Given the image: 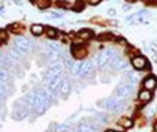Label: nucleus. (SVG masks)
Returning <instances> with one entry per match:
<instances>
[{
	"label": "nucleus",
	"instance_id": "1a4fd4ad",
	"mask_svg": "<svg viewBox=\"0 0 157 132\" xmlns=\"http://www.w3.org/2000/svg\"><path fill=\"white\" fill-rule=\"evenodd\" d=\"M119 125L124 130H130V128L134 127V120L130 119V117H121L119 121Z\"/></svg>",
	"mask_w": 157,
	"mask_h": 132
},
{
	"label": "nucleus",
	"instance_id": "aec40b11",
	"mask_svg": "<svg viewBox=\"0 0 157 132\" xmlns=\"http://www.w3.org/2000/svg\"><path fill=\"white\" fill-rule=\"evenodd\" d=\"M7 72L6 70H3V69H0V83H3V84H6L7 83Z\"/></svg>",
	"mask_w": 157,
	"mask_h": 132
},
{
	"label": "nucleus",
	"instance_id": "7ed1b4c3",
	"mask_svg": "<svg viewBox=\"0 0 157 132\" xmlns=\"http://www.w3.org/2000/svg\"><path fill=\"white\" fill-rule=\"evenodd\" d=\"M131 66L134 67L135 70H138V72H142V70H146L150 67V63L149 61H147V58L145 57V55H134L132 58H131Z\"/></svg>",
	"mask_w": 157,
	"mask_h": 132
},
{
	"label": "nucleus",
	"instance_id": "c756f323",
	"mask_svg": "<svg viewBox=\"0 0 157 132\" xmlns=\"http://www.w3.org/2000/svg\"><path fill=\"white\" fill-rule=\"evenodd\" d=\"M51 17H54V18H59V17H62V13H51Z\"/></svg>",
	"mask_w": 157,
	"mask_h": 132
},
{
	"label": "nucleus",
	"instance_id": "72a5a7b5",
	"mask_svg": "<svg viewBox=\"0 0 157 132\" xmlns=\"http://www.w3.org/2000/svg\"><path fill=\"white\" fill-rule=\"evenodd\" d=\"M103 132H117V131H114V130H106V131H103Z\"/></svg>",
	"mask_w": 157,
	"mask_h": 132
},
{
	"label": "nucleus",
	"instance_id": "4be33fe9",
	"mask_svg": "<svg viewBox=\"0 0 157 132\" xmlns=\"http://www.w3.org/2000/svg\"><path fill=\"white\" fill-rule=\"evenodd\" d=\"M6 92H7V84L0 83V96H3Z\"/></svg>",
	"mask_w": 157,
	"mask_h": 132
},
{
	"label": "nucleus",
	"instance_id": "2f4dec72",
	"mask_svg": "<svg viewBox=\"0 0 157 132\" xmlns=\"http://www.w3.org/2000/svg\"><path fill=\"white\" fill-rule=\"evenodd\" d=\"M153 132H157V120L155 121V124H153Z\"/></svg>",
	"mask_w": 157,
	"mask_h": 132
},
{
	"label": "nucleus",
	"instance_id": "cd10ccee",
	"mask_svg": "<svg viewBox=\"0 0 157 132\" xmlns=\"http://www.w3.org/2000/svg\"><path fill=\"white\" fill-rule=\"evenodd\" d=\"M99 39L101 40H108V39H112V36L110 35H101Z\"/></svg>",
	"mask_w": 157,
	"mask_h": 132
},
{
	"label": "nucleus",
	"instance_id": "423d86ee",
	"mask_svg": "<svg viewBox=\"0 0 157 132\" xmlns=\"http://www.w3.org/2000/svg\"><path fill=\"white\" fill-rule=\"evenodd\" d=\"M153 99V92L149 91V89L141 88L138 92V102L142 103V105H147L149 102H152Z\"/></svg>",
	"mask_w": 157,
	"mask_h": 132
},
{
	"label": "nucleus",
	"instance_id": "412c9836",
	"mask_svg": "<svg viewBox=\"0 0 157 132\" xmlns=\"http://www.w3.org/2000/svg\"><path fill=\"white\" fill-rule=\"evenodd\" d=\"M7 41V33H6V30H0V44L6 43Z\"/></svg>",
	"mask_w": 157,
	"mask_h": 132
},
{
	"label": "nucleus",
	"instance_id": "0eeeda50",
	"mask_svg": "<svg viewBox=\"0 0 157 132\" xmlns=\"http://www.w3.org/2000/svg\"><path fill=\"white\" fill-rule=\"evenodd\" d=\"M15 47H18V48L25 54V52H28L30 50L32 44H30V41L28 40L26 37H24V36H18V37L15 39Z\"/></svg>",
	"mask_w": 157,
	"mask_h": 132
},
{
	"label": "nucleus",
	"instance_id": "f03ea898",
	"mask_svg": "<svg viewBox=\"0 0 157 132\" xmlns=\"http://www.w3.org/2000/svg\"><path fill=\"white\" fill-rule=\"evenodd\" d=\"M103 106L110 111H120L124 109L125 99H121V98H117V96H112L103 102Z\"/></svg>",
	"mask_w": 157,
	"mask_h": 132
},
{
	"label": "nucleus",
	"instance_id": "f8f14e48",
	"mask_svg": "<svg viewBox=\"0 0 157 132\" xmlns=\"http://www.w3.org/2000/svg\"><path fill=\"white\" fill-rule=\"evenodd\" d=\"M92 36H94V33H92V30H90V29H81L80 32L77 33V37L81 39V40H90Z\"/></svg>",
	"mask_w": 157,
	"mask_h": 132
},
{
	"label": "nucleus",
	"instance_id": "39448f33",
	"mask_svg": "<svg viewBox=\"0 0 157 132\" xmlns=\"http://www.w3.org/2000/svg\"><path fill=\"white\" fill-rule=\"evenodd\" d=\"M141 85H142V88L149 89V91L155 92L156 89H157V77H156L155 74H149V76H146V77H145L144 80H142Z\"/></svg>",
	"mask_w": 157,
	"mask_h": 132
},
{
	"label": "nucleus",
	"instance_id": "9d476101",
	"mask_svg": "<svg viewBox=\"0 0 157 132\" xmlns=\"http://www.w3.org/2000/svg\"><path fill=\"white\" fill-rule=\"evenodd\" d=\"M108 63H110V59L108 58V55L105 54V51L102 52V54H99L97 57V65L99 67H105Z\"/></svg>",
	"mask_w": 157,
	"mask_h": 132
},
{
	"label": "nucleus",
	"instance_id": "9b49d317",
	"mask_svg": "<svg viewBox=\"0 0 157 132\" xmlns=\"http://www.w3.org/2000/svg\"><path fill=\"white\" fill-rule=\"evenodd\" d=\"M72 52H73V55L76 58H83L87 55V50L81 46H73L72 47Z\"/></svg>",
	"mask_w": 157,
	"mask_h": 132
},
{
	"label": "nucleus",
	"instance_id": "7c9ffc66",
	"mask_svg": "<svg viewBox=\"0 0 157 132\" xmlns=\"http://www.w3.org/2000/svg\"><path fill=\"white\" fill-rule=\"evenodd\" d=\"M101 0H88V3L90 4H92V6H95V4H98V3H99Z\"/></svg>",
	"mask_w": 157,
	"mask_h": 132
},
{
	"label": "nucleus",
	"instance_id": "f704fd0d",
	"mask_svg": "<svg viewBox=\"0 0 157 132\" xmlns=\"http://www.w3.org/2000/svg\"><path fill=\"white\" fill-rule=\"evenodd\" d=\"M72 132H80V131H78V130H76V131H72Z\"/></svg>",
	"mask_w": 157,
	"mask_h": 132
},
{
	"label": "nucleus",
	"instance_id": "bb28decb",
	"mask_svg": "<svg viewBox=\"0 0 157 132\" xmlns=\"http://www.w3.org/2000/svg\"><path fill=\"white\" fill-rule=\"evenodd\" d=\"M58 6H61V7H65V8H69L71 7V4H69V3H63V2H58Z\"/></svg>",
	"mask_w": 157,
	"mask_h": 132
},
{
	"label": "nucleus",
	"instance_id": "a878e982",
	"mask_svg": "<svg viewBox=\"0 0 157 132\" xmlns=\"http://www.w3.org/2000/svg\"><path fill=\"white\" fill-rule=\"evenodd\" d=\"M69 131V127H66V125H61V127H58V132H68Z\"/></svg>",
	"mask_w": 157,
	"mask_h": 132
},
{
	"label": "nucleus",
	"instance_id": "20e7f679",
	"mask_svg": "<svg viewBox=\"0 0 157 132\" xmlns=\"http://www.w3.org/2000/svg\"><path fill=\"white\" fill-rule=\"evenodd\" d=\"M62 69H63V63L62 62H55L54 65H51L48 67V70L46 72V81L50 80V78H54V77H58V76H61V73H62Z\"/></svg>",
	"mask_w": 157,
	"mask_h": 132
},
{
	"label": "nucleus",
	"instance_id": "c85d7f7f",
	"mask_svg": "<svg viewBox=\"0 0 157 132\" xmlns=\"http://www.w3.org/2000/svg\"><path fill=\"white\" fill-rule=\"evenodd\" d=\"M108 14H109L110 17L116 15V10H114V8H109V10H108Z\"/></svg>",
	"mask_w": 157,
	"mask_h": 132
},
{
	"label": "nucleus",
	"instance_id": "6e6552de",
	"mask_svg": "<svg viewBox=\"0 0 157 132\" xmlns=\"http://www.w3.org/2000/svg\"><path fill=\"white\" fill-rule=\"evenodd\" d=\"M110 66L114 70H124V69H127V61L121 57H116L114 59L110 61Z\"/></svg>",
	"mask_w": 157,
	"mask_h": 132
},
{
	"label": "nucleus",
	"instance_id": "b1692460",
	"mask_svg": "<svg viewBox=\"0 0 157 132\" xmlns=\"http://www.w3.org/2000/svg\"><path fill=\"white\" fill-rule=\"evenodd\" d=\"M98 119H99L101 123H103V124H105V123H108V116H106V114H103V113L98 114Z\"/></svg>",
	"mask_w": 157,
	"mask_h": 132
},
{
	"label": "nucleus",
	"instance_id": "6ab92c4d",
	"mask_svg": "<svg viewBox=\"0 0 157 132\" xmlns=\"http://www.w3.org/2000/svg\"><path fill=\"white\" fill-rule=\"evenodd\" d=\"M72 73L73 74H77V76H80V72H81V63H75L73 66H72Z\"/></svg>",
	"mask_w": 157,
	"mask_h": 132
},
{
	"label": "nucleus",
	"instance_id": "ddd939ff",
	"mask_svg": "<svg viewBox=\"0 0 157 132\" xmlns=\"http://www.w3.org/2000/svg\"><path fill=\"white\" fill-rule=\"evenodd\" d=\"M30 32H32L35 36H40V35H43V33L46 32V28H44L43 25L35 24V25H32V26H30Z\"/></svg>",
	"mask_w": 157,
	"mask_h": 132
},
{
	"label": "nucleus",
	"instance_id": "473e14b6",
	"mask_svg": "<svg viewBox=\"0 0 157 132\" xmlns=\"http://www.w3.org/2000/svg\"><path fill=\"white\" fill-rule=\"evenodd\" d=\"M123 8H124V10H130V4H124Z\"/></svg>",
	"mask_w": 157,
	"mask_h": 132
},
{
	"label": "nucleus",
	"instance_id": "5701e85b",
	"mask_svg": "<svg viewBox=\"0 0 157 132\" xmlns=\"http://www.w3.org/2000/svg\"><path fill=\"white\" fill-rule=\"evenodd\" d=\"M83 7H84L83 2H81V0H77L76 6H75V10H76V11H81V10H83Z\"/></svg>",
	"mask_w": 157,
	"mask_h": 132
},
{
	"label": "nucleus",
	"instance_id": "dca6fc26",
	"mask_svg": "<svg viewBox=\"0 0 157 132\" xmlns=\"http://www.w3.org/2000/svg\"><path fill=\"white\" fill-rule=\"evenodd\" d=\"M46 32H47V36H48L50 39H57L58 37V30L54 29V28H47Z\"/></svg>",
	"mask_w": 157,
	"mask_h": 132
},
{
	"label": "nucleus",
	"instance_id": "a211bd4d",
	"mask_svg": "<svg viewBox=\"0 0 157 132\" xmlns=\"http://www.w3.org/2000/svg\"><path fill=\"white\" fill-rule=\"evenodd\" d=\"M63 65H65L66 67H69V69H72V66L75 65L73 59H72L71 57H68V55H65V58H63Z\"/></svg>",
	"mask_w": 157,
	"mask_h": 132
},
{
	"label": "nucleus",
	"instance_id": "2eb2a0df",
	"mask_svg": "<svg viewBox=\"0 0 157 132\" xmlns=\"http://www.w3.org/2000/svg\"><path fill=\"white\" fill-rule=\"evenodd\" d=\"M69 89H71L69 83L66 80H62V83H61V85H59V92L62 95H65V94H68V92H69Z\"/></svg>",
	"mask_w": 157,
	"mask_h": 132
},
{
	"label": "nucleus",
	"instance_id": "f257e3e1",
	"mask_svg": "<svg viewBox=\"0 0 157 132\" xmlns=\"http://www.w3.org/2000/svg\"><path fill=\"white\" fill-rule=\"evenodd\" d=\"M134 91H135V84H131V83H128V81H125V83L120 84V85L116 88L114 96L125 99V98H130L131 95L134 94Z\"/></svg>",
	"mask_w": 157,
	"mask_h": 132
},
{
	"label": "nucleus",
	"instance_id": "f3484780",
	"mask_svg": "<svg viewBox=\"0 0 157 132\" xmlns=\"http://www.w3.org/2000/svg\"><path fill=\"white\" fill-rule=\"evenodd\" d=\"M105 54L106 55H108V58H109V59H114V58H116V57H119V55H117V52L116 51H114V50L113 48H109V50H106V51H105Z\"/></svg>",
	"mask_w": 157,
	"mask_h": 132
},
{
	"label": "nucleus",
	"instance_id": "4468645a",
	"mask_svg": "<svg viewBox=\"0 0 157 132\" xmlns=\"http://www.w3.org/2000/svg\"><path fill=\"white\" fill-rule=\"evenodd\" d=\"M36 4L40 10H47V8L51 6V2L50 0H36Z\"/></svg>",
	"mask_w": 157,
	"mask_h": 132
},
{
	"label": "nucleus",
	"instance_id": "393cba45",
	"mask_svg": "<svg viewBox=\"0 0 157 132\" xmlns=\"http://www.w3.org/2000/svg\"><path fill=\"white\" fill-rule=\"evenodd\" d=\"M8 29H10V30H19V29H21V25H19V24H14V25H11V26H8Z\"/></svg>",
	"mask_w": 157,
	"mask_h": 132
}]
</instances>
